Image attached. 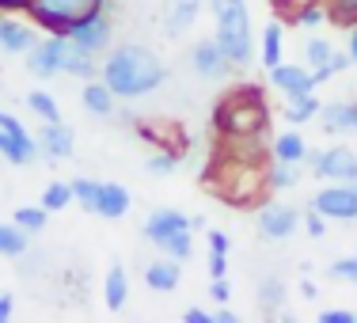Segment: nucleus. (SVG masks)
Wrapping results in <instances>:
<instances>
[{
	"label": "nucleus",
	"mask_w": 357,
	"mask_h": 323,
	"mask_svg": "<svg viewBox=\"0 0 357 323\" xmlns=\"http://www.w3.org/2000/svg\"><path fill=\"white\" fill-rule=\"evenodd\" d=\"M209 12L217 20V42L236 69H248L255 61V27H251V12L248 0H209Z\"/></svg>",
	"instance_id": "4"
},
{
	"label": "nucleus",
	"mask_w": 357,
	"mask_h": 323,
	"mask_svg": "<svg viewBox=\"0 0 357 323\" xmlns=\"http://www.w3.org/2000/svg\"><path fill=\"white\" fill-rule=\"evenodd\" d=\"M308 164L319 183H357V152L346 149V144L308 152Z\"/></svg>",
	"instance_id": "7"
},
{
	"label": "nucleus",
	"mask_w": 357,
	"mask_h": 323,
	"mask_svg": "<svg viewBox=\"0 0 357 323\" xmlns=\"http://www.w3.org/2000/svg\"><path fill=\"white\" fill-rule=\"evenodd\" d=\"M270 122V107L262 99L259 88H240L232 96H225L213 110V126L220 137L228 141H259L266 133Z\"/></svg>",
	"instance_id": "2"
},
{
	"label": "nucleus",
	"mask_w": 357,
	"mask_h": 323,
	"mask_svg": "<svg viewBox=\"0 0 357 323\" xmlns=\"http://www.w3.org/2000/svg\"><path fill=\"white\" fill-rule=\"evenodd\" d=\"M99 80L118 99H144L160 91V84L167 80V65L160 61L156 50L141 46V42H126L118 50H107V57L99 61Z\"/></svg>",
	"instance_id": "1"
},
{
	"label": "nucleus",
	"mask_w": 357,
	"mask_h": 323,
	"mask_svg": "<svg viewBox=\"0 0 357 323\" xmlns=\"http://www.w3.org/2000/svg\"><path fill=\"white\" fill-rule=\"evenodd\" d=\"M255 225H259L262 240H289L301 228V209L285 206V202H262L255 209Z\"/></svg>",
	"instance_id": "9"
},
{
	"label": "nucleus",
	"mask_w": 357,
	"mask_h": 323,
	"mask_svg": "<svg viewBox=\"0 0 357 323\" xmlns=\"http://www.w3.org/2000/svg\"><path fill=\"white\" fill-rule=\"evenodd\" d=\"M209 251H232L228 232H209Z\"/></svg>",
	"instance_id": "42"
},
{
	"label": "nucleus",
	"mask_w": 357,
	"mask_h": 323,
	"mask_svg": "<svg viewBox=\"0 0 357 323\" xmlns=\"http://www.w3.org/2000/svg\"><path fill=\"white\" fill-rule=\"evenodd\" d=\"M175 167H178V156H175V152H152V156L144 160V172L156 175V179H167Z\"/></svg>",
	"instance_id": "34"
},
{
	"label": "nucleus",
	"mask_w": 357,
	"mask_h": 323,
	"mask_svg": "<svg viewBox=\"0 0 357 323\" xmlns=\"http://www.w3.org/2000/svg\"><path fill=\"white\" fill-rule=\"evenodd\" d=\"M23 57H27V69L35 73V76L69 73V76H80V80H91V76H99L96 54L80 50L69 35H54V31H46V38H38Z\"/></svg>",
	"instance_id": "3"
},
{
	"label": "nucleus",
	"mask_w": 357,
	"mask_h": 323,
	"mask_svg": "<svg viewBox=\"0 0 357 323\" xmlns=\"http://www.w3.org/2000/svg\"><path fill=\"white\" fill-rule=\"evenodd\" d=\"M327 274L335 278V282H350L357 285V255H346V259H335L327 266Z\"/></svg>",
	"instance_id": "36"
},
{
	"label": "nucleus",
	"mask_w": 357,
	"mask_h": 323,
	"mask_svg": "<svg viewBox=\"0 0 357 323\" xmlns=\"http://www.w3.org/2000/svg\"><path fill=\"white\" fill-rule=\"evenodd\" d=\"M301 183V164H285V160H274L266 167V186L270 190H293Z\"/></svg>",
	"instance_id": "26"
},
{
	"label": "nucleus",
	"mask_w": 357,
	"mask_h": 323,
	"mask_svg": "<svg viewBox=\"0 0 357 323\" xmlns=\"http://www.w3.org/2000/svg\"><path fill=\"white\" fill-rule=\"evenodd\" d=\"M331 12V23H338V27H350L357 23V0H323Z\"/></svg>",
	"instance_id": "35"
},
{
	"label": "nucleus",
	"mask_w": 357,
	"mask_h": 323,
	"mask_svg": "<svg viewBox=\"0 0 357 323\" xmlns=\"http://www.w3.org/2000/svg\"><path fill=\"white\" fill-rule=\"evenodd\" d=\"M213 323H240V316H236L232 308H225V304H220V312H213Z\"/></svg>",
	"instance_id": "45"
},
{
	"label": "nucleus",
	"mask_w": 357,
	"mask_h": 323,
	"mask_svg": "<svg viewBox=\"0 0 357 323\" xmlns=\"http://www.w3.org/2000/svg\"><path fill=\"white\" fill-rule=\"evenodd\" d=\"M73 198H76V206H84L91 213V209H96V198H99V183L88 179V175L73 179Z\"/></svg>",
	"instance_id": "32"
},
{
	"label": "nucleus",
	"mask_w": 357,
	"mask_h": 323,
	"mask_svg": "<svg viewBox=\"0 0 357 323\" xmlns=\"http://www.w3.org/2000/svg\"><path fill=\"white\" fill-rule=\"evenodd\" d=\"M27 107L35 110L42 122H61V107H57V99L50 96V91H27Z\"/></svg>",
	"instance_id": "29"
},
{
	"label": "nucleus",
	"mask_w": 357,
	"mask_h": 323,
	"mask_svg": "<svg viewBox=\"0 0 357 323\" xmlns=\"http://www.w3.org/2000/svg\"><path fill=\"white\" fill-rule=\"evenodd\" d=\"M0 156L8 160V164H15V167H23V164H31V156L27 152H23V144L12 137V133L4 130V126H0Z\"/></svg>",
	"instance_id": "33"
},
{
	"label": "nucleus",
	"mask_w": 357,
	"mask_h": 323,
	"mask_svg": "<svg viewBox=\"0 0 357 323\" xmlns=\"http://www.w3.org/2000/svg\"><path fill=\"white\" fill-rule=\"evenodd\" d=\"M308 206L327 220H357V190L354 183H327Z\"/></svg>",
	"instance_id": "10"
},
{
	"label": "nucleus",
	"mask_w": 357,
	"mask_h": 323,
	"mask_svg": "<svg viewBox=\"0 0 357 323\" xmlns=\"http://www.w3.org/2000/svg\"><path fill=\"white\" fill-rule=\"evenodd\" d=\"M266 76H270V88L282 91L285 99L308 96V91H316V88H319L316 73H312L308 65H285V61H278L274 69H266Z\"/></svg>",
	"instance_id": "12"
},
{
	"label": "nucleus",
	"mask_w": 357,
	"mask_h": 323,
	"mask_svg": "<svg viewBox=\"0 0 357 323\" xmlns=\"http://www.w3.org/2000/svg\"><path fill=\"white\" fill-rule=\"evenodd\" d=\"M319 126L327 133H357V103L354 99H335L319 107Z\"/></svg>",
	"instance_id": "16"
},
{
	"label": "nucleus",
	"mask_w": 357,
	"mask_h": 323,
	"mask_svg": "<svg viewBox=\"0 0 357 323\" xmlns=\"http://www.w3.org/2000/svg\"><path fill=\"white\" fill-rule=\"evenodd\" d=\"M80 103H84V110H88L91 118H110L114 107H118V96L99 80V76H91V80L80 88Z\"/></svg>",
	"instance_id": "17"
},
{
	"label": "nucleus",
	"mask_w": 357,
	"mask_h": 323,
	"mask_svg": "<svg viewBox=\"0 0 357 323\" xmlns=\"http://www.w3.org/2000/svg\"><path fill=\"white\" fill-rule=\"evenodd\" d=\"M301 293L308 296V301H316V296H319V289H316V282H308V278H304V282H301Z\"/></svg>",
	"instance_id": "47"
},
{
	"label": "nucleus",
	"mask_w": 357,
	"mask_h": 323,
	"mask_svg": "<svg viewBox=\"0 0 357 323\" xmlns=\"http://www.w3.org/2000/svg\"><path fill=\"white\" fill-rule=\"evenodd\" d=\"M304 228H308L312 240H323V236H327V217L316 213V209L308 206V213H304Z\"/></svg>",
	"instance_id": "37"
},
{
	"label": "nucleus",
	"mask_w": 357,
	"mask_h": 323,
	"mask_svg": "<svg viewBox=\"0 0 357 323\" xmlns=\"http://www.w3.org/2000/svg\"><path fill=\"white\" fill-rule=\"evenodd\" d=\"M308 141L301 137L296 130H285L278 137H270V156L274 160H285V164H308Z\"/></svg>",
	"instance_id": "19"
},
{
	"label": "nucleus",
	"mask_w": 357,
	"mask_h": 323,
	"mask_svg": "<svg viewBox=\"0 0 357 323\" xmlns=\"http://www.w3.org/2000/svg\"><path fill=\"white\" fill-rule=\"evenodd\" d=\"M183 323H213V312H206V308H186V312H183Z\"/></svg>",
	"instance_id": "41"
},
{
	"label": "nucleus",
	"mask_w": 357,
	"mask_h": 323,
	"mask_svg": "<svg viewBox=\"0 0 357 323\" xmlns=\"http://www.w3.org/2000/svg\"><path fill=\"white\" fill-rule=\"evenodd\" d=\"M190 69L202 76V80H228V76L236 73L232 57L220 50L217 38H202L198 46L190 50Z\"/></svg>",
	"instance_id": "11"
},
{
	"label": "nucleus",
	"mask_w": 357,
	"mask_h": 323,
	"mask_svg": "<svg viewBox=\"0 0 357 323\" xmlns=\"http://www.w3.org/2000/svg\"><path fill=\"white\" fill-rule=\"evenodd\" d=\"M99 4H103V0H31L27 15H31L35 27L54 31V35H65L73 23H80L84 15L96 12Z\"/></svg>",
	"instance_id": "6"
},
{
	"label": "nucleus",
	"mask_w": 357,
	"mask_h": 323,
	"mask_svg": "<svg viewBox=\"0 0 357 323\" xmlns=\"http://www.w3.org/2000/svg\"><path fill=\"white\" fill-rule=\"evenodd\" d=\"M319 99H316V91H308V96H296V99H289V107L282 110L285 114V122L289 126H304V122H312V118L319 114Z\"/></svg>",
	"instance_id": "25"
},
{
	"label": "nucleus",
	"mask_w": 357,
	"mask_h": 323,
	"mask_svg": "<svg viewBox=\"0 0 357 323\" xmlns=\"http://www.w3.org/2000/svg\"><path fill=\"white\" fill-rule=\"evenodd\" d=\"M331 57H335V46H331L327 38H308L304 42V65H308V69H319V65H327Z\"/></svg>",
	"instance_id": "30"
},
{
	"label": "nucleus",
	"mask_w": 357,
	"mask_h": 323,
	"mask_svg": "<svg viewBox=\"0 0 357 323\" xmlns=\"http://www.w3.org/2000/svg\"><path fill=\"white\" fill-rule=\"evenodd\" d=\"M73 183H50L46 190H42V202L38 206L46 209V213H61L65 206H73Z\"/></svg>",
	"instance_id": "27"
},
{
	"label": "nucleus",
	"mask_w": 357,
	"mask_h": 323,
	"mask_svg": "<svg viewBox=\"0 0 357 323\" xmlns=\"http://www.w3.org/2000/svg\"><path fill=\"white\" fill-rule=\"evenodd\" d=\"M282 35H285V27L278 20H270L266 27H262V42H259V61H262V69H274L278 61H282Z\"/></svg>",
	"instance_id": "21"
},
{
	"label": "nucleus",
	"mask_w": 357,
	"mask_h": 323,
	"mask_svg": "<svg viewBox=\"0 0 357 323\" xmlns=\"http://www.w3.org/2000/svg\"><path fill=\"white\" fill-rule=\"evenodd\" d=\"M354 190H357V183H354Z\"/></svg>",
	"instance_id": "48"
},
{
	"label": "nucleus",
	"mask_w": 357,
	"mask_h": 323,
	"mask_svg": "<svg viewBox=\"0 0 357 323\" xmlns=\"http://www.w3.org/2000/svg\"><path fill=\"white\" fill-rule=\"evenodd\" d=\"M65 35H69L80 50H88V54H103L110 46V38H114V23H110V12L99 4L96 12H88L80 23H73Z\"/></svg>",
	"instance_id": "8"
},
{
	"label": "nucleus",
	"mask_w": 357,
	"mask_h": 323,
	"mask_svg": "<svg viewBox=\"0 0 357 323\" xmlns=\"http://www.w3.org/2000/svg\"><path fill=\"white\" fill-rule=\"evenodd\" d=\"M141 232H144V240H149L152 248H160L167 259H175V262H186L194 255L190 217L178 213V209H152Z\"/></svg>",
	"instance_id": "5"
},
{
	"label": "nucleus",
	"mask_w": 357,
	"mask_h": 323,
	"mask_svg": "<svg viewBox=\"0 0 357 323\" xmlns=\"http://www.w3.org/2000/svg\"><path fill=\"white\" fill-rule=\"evenodd\" d=\"M27 248H31V232H27V228H20L15 220L0 225V255H8V259H23Z\"/></svg>",
	"instance_id": "22"
},
{
	"label": "nucleus",
	"mask_w": 357,
	"mask_h": 323,
	"mask_svg": "<svg viewBox=\"0 0 357 323\" xmlns=\"http://www.w3.org/2000/svg\"><path fill=\"white\" fill-rule=\"evenodd\" d=\"M35 42H38L35 23L12 20V12H0V50L4 54H27Z\"/></svg>",
	"instance_id": "14"
},
{
	"label": "nucleus",
	"mask_w": 357,
	"mask_h": 323,
	"mask_svg": "<svg viewBox=\"0 0 357 323\" xmlns=\"http://www.w3.org/2000/svg\"><path fill=\"white\" fill-rule=\"evenodd\" d=\"M130 209H133L130 186H122V183H99V198H96V209H91V213L103 217V220H118V217L130 213Z\"/></svg>",
	"instance_id": "15"
},
{
	"label": "nucleus",
	"mask_w": 357,
	"mask_h": 323,
	"mask_svg": "<svg viewBox=\"0 0 357 323\" xmlns=\"http://www.w3.org/2000/svg\"><path fill=\"white\" fill-rule=\"evenodd\" d=\"M35 141H38V156H50V160H69L76 152V133L65 122H42Z\"/></svg>",
	"instance_id": "13"
},
{
	"label": "nucleus",
	"mask_w": 357,
	"mask_h": 323,
	"mask_svg": "<svg viewBox=\"0 0 357 323\" xmlns=\"http://www.w3.org/2000/svg\"><path fill=\"white\" fill-rule=\"evenodd\" d=\"M293 23L296 27H308V31H319L323 23H331V12L323 0H301V4H293Z\"/></svg>",
	"instance_id": "24"
},
{
	"label": "nucleus",
	"mask_w": 357,
	"mask_h": 323,
	"mask_svg": "<svg viewBox=\"0 0 357 323\" xmlns=\"http://www.w3.org/2000/svg\"><path fill=\"white\" fill-rule=\"evenodd\" d=\"M31 0H0V12H27Z\"/></svg>",
	"instance_id": "46"
},
{
	"label": "nucleus",
	"mask_w": 357,
	"mask_h": 323,
	"mask_svg": "<svg viewBox=\"0 0 357 323\" xmlns=\"http://www.w3.org/2000/svg\"><path fill=\"white\" fill-rule=\"evenodd\" d=\"M209 293H213L217 304H228L232 301V285H228V278H209Z\"/></svg>",
	"instance_id": "38"
},
{
	"label": "nucleus",
	"mask_w": 357,
	"mask_h": 323,
	"mask_svg": "<svg viewBox=\"0 0 357 323\" xmlns=\"http://www.w3.org/2000/svg\"><path fill=\"white\" fill-rule=\"evenodd\" d=\"M12 220L20 228H27V232H42V228H46V220H50V213L42 206H20L12 213Z\"/></svg>",
	"instance_id": "31"
},
{
	"label": "nucleus",
	"mask_w": 357,
	"mask_h": 323,
	"mask_svg": "<svg viewBox=\"0 0 357 323\" xmlns=\"http://www.w3.org/2000/svg\"><path fill=\"white\" fill-rule=\"evenodd\" d=\"M319 323H357V316L346 308H327V312H319Z\"/></svg>",
	"instance_id": "40"
},
{
	"label": "nucleus",
	"mask_w": 357,
	"mask_h": 323,
	"mask_svg": "<svg viewBox=\"0 0 357 323\" xmlns=\"http://www.w3.org/2000/svg\"><path fill=\"white\" fill-rule=\"evenodd\" d=\"M12 308H15L12 293H4V289H0V323H8V320H12Z\"/></svg>",
	"instance_id": "44"
},
{
	"label": "nucleus",
	"mask_w": 357,
	"mask_h": 323,
	"mask_svg": "<svg viewBox=\"0 0 357 323\" xmlns=\"http://www.w3.org/2000/svg\"><path fill=\"white\" fill-rule=\"evenodd\" d=\"M103 301H107L110 312H122L126 301H130V274H126L122 262H114V266L107 270V278H103Z\"/></svg>",
	"instance_id": "20"
},
{
	"label": "nucleus",
	"mask_w": 357,
	"mask_h": 323,
	"mask_svg": "<svg viewBox=\"0 0 357 323\" xmlns=\"http://www.w3.org/2000/svg\"><path fill=\"white\" fill-rule=\"evenodd\" d=\"M282 304H285V285L278 278H262L259 282V308L274 316V312H282Z\"/></svg>",
	"instance_id": "28"
},
{
	"label": "nucleus",
	"mask_w": 357,
	"mask_h": 323,
	"mask_svg": "<svg viewBox=\"0 0 357 323\" xmlns=\"http://www.w3.org/2000/svg\"><path fill=\"white\" fill-rule=\"evenodd\" d=\"M228 274V251H209V278Z\"/></svg>",
	"instance_id": "39"
},
{
	"label": "nucleus",
	"mask_w": 357,
	"mask_h": 323,
	"mask_svg": "<svg viewBox=\"0 0 357 323\" xmlns=\"http://www.w3.org/2000/svg\"><path fill=\"white\" fill-rule=\"evenodd\" d=\"M346 54H350V61L357 65V23L346 27Z\"/></svg>",
	"instance_id": "43"
},
{
	"label": "nucleus",
	"mask_w": 357,
	"mask_h": 323,
	"mask_svg": "<svg viewBox=\"0 0 357 323\" xmlns=\"http://www.w3.org/2000/svg\"><path fill=\"white\" fill-rule=\"evenodd\" d=\"M198 12H202V0H172V12H167V35H183L186 27H190L194 20H198Z\"/></svg>",
	"instance_id": "23"
},
{
	"label": "nucleus",
	"mask_w": 357,
	"mask_h": 323,
	"mask_svg": "<svg viewBox=\"0 0 357 323\" xmlns=\"http://www.w3.org/2000/svg\"><path fill=\"white\" fill-rule=\"evenodd\" d=\"M178 278H183V262L175 259H156V262H144V285L156 289V293H172L178 289Z\"/></svg>",
	"instance_id": "18"
}]
</instances>
